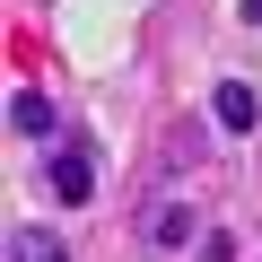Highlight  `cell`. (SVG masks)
<instances>
[{
	"label": "cell",
	"mask_w": 262,
	"mask_h": 262,
	"mask_svg": "<svg viewBox=\"0 0 262 262\" xmlns=\"http://www.w3.org/2000/svg\"><path fill=\"white\" fill-rule=\"evenodd\" d=\"M53 192H61V201H96V166H88V149H61V158H53Z\"/></svg>",
	"instance_id": "3957f363"
},
{
	"label": "cell",
	"mask_w": 262,
	"mask_h": 262,
	"mask_svg": "<svg viewBox=\"0 0 262 262\" xmlns=\"http://www.w3.org/2000/svg\"><path fill=\"white\" fill-rule=\"evenodd\" d=\"M140 245L149 253H184L192 245V201H149L140 210Z\"/></svg>",
	"instance_id": "6da1fadb"
},
{
	"label": "cell",
	"mask_w": 262,
	"mask_h": 262,
	"mask_svg": "<svg viewBox=\"0 0 262 262\" xmlns=\"http://www.w3.org/2000/svg\"><path fill=\"white\" fill-rule=\"evenodd\" d=\"M9 131H18V140H53V105H44L35 88H18V96H9Z\"/></svg>",
	"instance_id": "277c9868"
},
{
	"label": "cell",
	"mask_w": 262,
	"mask_h": 262,
	"mask_svg": "<svg viewBox=\"0 0 262 262\" xmlns=\"http://www.w3.org/2000/svg\"><path fill=\"white\" fill-rule=\"evenodd\" d=\"M210 114H219V122H227V131H253V122H262V96H253V88H245V79H227V88H219V96H210Z\"/></svg>",
	"instance_id": "7a4b0ae2"
},
{
	"label": "cell",
	"mask_w": 262,
	"mask_h": 262,
	"mask_svg": "<svg viewBox=\"0 0 262 262\" xmlns=\"http://www.w3.org/2000/svg\"><path fill=\"white\" fill-rule=\"evenodd\" d=\"M9 262H70V245H61L53 227H18V236H9Z\"/></svg>",
	"instance_id": "5b68a950"
},
{
	"label": "cell",
	"mask_w": 262,
	"mask_h": 262,
	"mask_svg": "<svg viewBox=\"0 0 262 262\" xmlns=\"http://www.w3.org/2000/svg\"><path fill=\"white\" fill-rule=\"evenodd\" d=\"M245 27H262V0H245Z\"/></svg>",
	"instance_id": "8992f818"
}]
</instances>
